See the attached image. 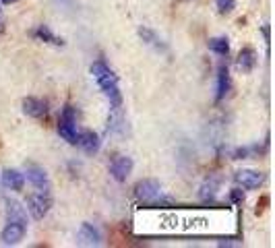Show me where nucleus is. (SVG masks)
<instances>
[{"mask_svg":"<svg viewBox=\"0 0 275 248\" xmlns=\"http://www.w3.org/2000/svg\"><path fill=\"white\" fill-rule=\"evenodd\" d=\"M58 134L71 145H77V108L75 106H64L60 120H58Z\"/></svg>","mask_w":275,"mask_h":248,"instance_id":"nucleus-1","label":"nucleus"},{"mask_svg":"<svg viewBox=\"0 0 275 248\" xmlns=\"http://www.w3.org/2000/svg\"><path fill=\"white\" fill-rule=\"evenodd\" d=\"M134 196L141 203H145V205H157V203H162V186H159L157 180L151 178L141 180L134 186Z\"/></svg>","mask_w":275,"mask_h":248,"instance_id":"nucleus-2","label":"nucleus"},{"mask_svg":"<svg viewBox=\"0 0 275 248\" xmlns=\"http://www.w3.org/2000/svg\"><path fill=\"white\" fill-rule=\"evenodd\" d=\"M52 207V196L50 192H33L29 199H27V209L29 213L33 215V219H43L45 215H48Z\"/></svg>","mask_w":275,"mask_h":248,"instance_id":"nucleus-3","label":"nucleus"},{"mask_svg":"<svg viewBox=\"0 0 275 248\" xmlns=\"http://www.w3.org/2000/svg\"><path fill=\"white\" fill-rule=\"evenodd\" d=\"M132 168H134V162L128 155H116L110 164V174L116 182H126L128 176L132 174Z\"/></svg>","mask_w":275,"mask_h":248,"instance_id":"nucleus-4","label":"nucleus"},{"mask_svg":"<svg viewBox=\"0 0 275 248\" xmlns=\"http://www.w3.org/2000/svg\"><path fill=\"white\" fill-rule=\"evenodd\" d=\"M27 180L31 182V186L39 192H50L52 190V184H50V178H48V172L39 166H29L27 168Z\"/></svg>","mask_w":275,"mask_h":248,"instance_id":"nucleus-5","label":"nucleus"},{"mask_svg":"<svg viewBox=\"0 0 275 248\" xmlns=\"http://www.w3.org/2000/svg\"><path fill=\"white\" fill-rule=\"evenodd\" d=\"M234 180H236L238 186H242L246 190H255V188H259L263 184L265 176L261 172H257V170H240V172H236Z\"/></svg>","mask_w":275,"mask_h":248,"instance_id":"nucleus-6","label":"nucleus"},{"mask_svg":"<svg viewBox=\"0 0 275 248\" xmlns=\"http://www.w3.org/2000/svg\"><path fill=\"white\" fill-rule=\"evenodd\" d=\"M77 244L81 246H100L102 244V234L94 223H81V228L77 232Z\"/></svg>","mask_w":275,"mask_h":248,"instance_id":"nucleus-7","label":"nucleus"},{"mask_svg":"<svg viewBox=\"0 0 275 248\" xmlns=\"http://www.w3.org/2000/svg\"><path fill=\"white\" fill-rule=\"evenodd\" d=\"M25 225H21V223H7V228L0 232V244L3 246H15L23 240V236H25Z\"/></svg>","mask_w":275,"mask_h":248,"instance_id":"nucleus-8","label":"nucleus"},{"mask_svg":"<svg viewBox=\"0 0 275 248\" xmlns=\"http://www.w3.org/2000/svg\"><path fill=\"white\" fill-rule=\"evenodd\" d=\"M77 145H79L85 153L94 155V153L100 151V145H102L100 134L94 132V130H83V132H79V137H77Z\"/></svg>","mask_w":275,"mask_h":248,"instance_id":"nucleus-9","label":"nucleus"},{"mask_svg":"<svg viewBox=\"0 0 275 248\" xmlns=\"http://www.w3.org/2000/svg\"><path fill=\"white\" fill-rule=\"evenodd\" d=\"M7 221L21 223V225H25V228H27V209L23 207L19 201L9 199L7 201Z\"/></svg>","mask_w":275,"mask_h":248,"instance_id":"nucleus-10","label":"nucleus"},{"mask_svg":"<svg viewBox=\"0 0 275 248\" xmlns=\"http://www.w3.org/2000/svg\"><path fill=\"white\" fill-rule=\"evenodd\" d=\"M124 130V110L122 104L110 106V116H108V132L118 134Z\"/></svg>","mask_w":275,"mask_h":248,"instance_id":"nucleus-11","label":"nucleus"},{"mask_svg":"<svg viewBox=\"0 0 275 248\" xmlns=\"http://www.w3.org/2000/svg\"><path fill=\"white\" fill-rule=\"evenodd\" d=\"M236 66L240 73H253L257 66V52L255 48H242L238 58H236Z\"/></svg>","mask_w":275,"mask_h":248,"instance_id":"nucleus-12","label":"nucleus"},{"mask_svg":"<svg viewBox=\"0 0 275 248\" xmlns=\"http://www.w3.org/2000/svg\"><path fill=\"white\" fill-rule=\"evenodd\" d=\"M23 112L31 118H41V116H45V112H48V106L39 97H25L23 100Z\"/></svg>","mask_w":275,"mask_h":248,"instance_id":"nucleus-13","label":"nucleus"},{"mask_svg":"<svg viewBox=\"0 0 275 248\" xmlns=\"http://www.w3.org/2000/svg\"><path fill=\"white\" fill-rule=\"evenodd\" d=\"M0 180H3V184L11 190H21L25 186V174H21L19 170H13V168H7Z\"/></svg>","mask_w":275,"mask_h":248,"instance_id":"nucleus-14","label":"nucleus"},{"mask_svg":"<svg viewBox=\"0 0 275 248\" xmlns=\"http://www.w3.org/2000/svg\"><path fill=\"white\" fill-rule=\"evenodd\" d=\"M232 87V81H230V73H227V66L225 64H219L217 69V93H215V102H221L227 91Z\"/></svg>","mask_w":275,"mask_h":248,"instance_id":"nucleus-15","label":"nucleus"},{"mask_svg":"<svg viewBox=\"0 0 275 248\" xmlns=\"http://www.w3.org/2000/svg\"><path fill=\"white\" fill-rule=\"evenodd\" d=\"M219 186H221V176H209L205 182L201 184V199L203 201H211L213 196H215V192L219 190Z\"/></svg>","mask_w":275,"mask_h":248,"instance_id":"nucleus-16","label":"nucleus"},{"mask_svg":"<svg viewBox=\"0 0 275 248\" xmlns=\"http://www.w3.org/2000/svg\"><path fill=\"white\" fill-rule=\"evenodd\" d=\"M139 35H141V39L147 43V46H151V48H155V50H168V46L164 43V39L159 37L153 29H149V27H139Z\"/></svg>","mask_w":275,"mask_h":248,"instance_id":"nucleus-17","label":"nucleus"},{"mask_svg":"<svg viewBox=\"0 0 275 248\" xmlns=\"http://www.w3.org/2000/svg\"><path fill=\"white\" fill-rule=\"evenodd\" d=\"M35 37H37L39 41L52 43V46H64V39H62V37H58V35H54V33L50 31V27H48V25H39V27L35 29Z\"/></svg>","mask_w":275,"mask_h":248,"instance_id":"nucleus-18","label":"nucleus"},{"mask_svg":"<svg viewBox=\"0 0 275 248\" xmlns=\"http://www.w3.org/2000/svg\"><path fill=\"white\" fill-rule=\"evenodd\" d=\"M209 50L219 54V56H227V52H230V41H227V37H211Z\"/></svg>","mask_w":275,"mask_h":248,"instance_id":"nucleus-19","label":"nucleus"},{"mask_svg":"<svg viewBox=\"0 0 275 248\" xmlns=\"http://www.w3.org/2000/svg\"><path fill=\"white\" fill-rule=\"evenodd\" d=\"M112 71H110V66L106 64V62H102V60H98V62H94L91 64V75H94V79L98 81V79H102V77H106V75H110Z\"/></svg>","mask_w":275,"mask_h":248,"instance_id":"nucleus-20","label":"nucleus"},{"mask_svg":"<svg viewBox=\"0 0 275 248\" xmlns=\"http://www.w3.org/2000/svg\"><path fill=\"white\" fill-rule=\"evenodd\" d=\"M116 85H118V77L114 75V73H110V75L98 79V87L102 89V91H106V89H110V87H116Z\"/></svg>","mask_w":275,"mask_h":248,"instance_id":"nucleus-21","label":"nucleus"},{"mask_svg":"<svg viewBox=\"0 0 275 248\" xmlns=\"http://www.w3.org/2000/svg\"><path fill=\"white\" fill-rule=\"evenodd\" d=\"M215 7L221 15H227L236 9V0H215Z\"/></svg>","mask_w":275,"mask_h":248,"instance_id":"nucleus-22","label":"nucleus"},{"mask_svg":"<svg viewBox=\"0 0 275 248\" xmlns=\"http://www.w3.org/2000/svg\"><path fill=\"white\" fill-rule=\"evenodd\" d=\"M232 201H234V203L244 201V192H242L240 188H234V190H232Z\"/></svg>","mask_w":275,"mask_h":248,"instance_id":"nucleus-23","label":"nucleus"},{"mask_svg":"<svg viewBox=\"0 0 275 248\" xmlns=\"http://www.w3.org/2000/svg\"><path fill=\"white\" fill-rule=\"evenodd\" d=\"M267 203H269V196H263V201H261V205H259V203H257V215H259V213H263V209H265V205H267Z\"/></svg>","mask_w":275,"mask_h":248,"instance_id":"nucleus-24","label":"nucleus"},{"mask_svg":"<svg viewBox=\"0 0 275 248\" xmlns=\"http://www.w3.org/2000/svg\"><path fill=\"white\" fill-rule=\"evenodd\" d=\"M263 35H265V41H269V25H263Z\"/></svg>","mask_w":275,"mask_h":248,"instance_id":"nucleus-25","label":"nucleus"},{"mask_svg":"<svg viewBox=\"0 0 275 248\" xmlns=\"http://www.w3.org/2000/svg\"><path fill=\"white\" fill-rule=\"evenodd\" d=\"M5 31V19H3V15H0V33Z\"/></svg>","mask_w":275,"mask_h":248,"instance_id":"nucleus-26","label":"nucleus"},{"mask_svg":"<svg viewBox=\"0 0 275 248\" xmlns=\"http://www.w3.org/2000/svg\"><path fill=\"white\" fill-rule=\"evenodd\" d=\"M0 3H3V5H15L17 0H0Z\"/></svg>","mask_w":275,"mask_h":248,"instance_id":"nucleus-27","label":"nucleus"}]
</instances>
